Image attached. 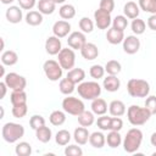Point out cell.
<instances>
[{"instance_id":"7402d4cb","label":"cell","mask_w":156,"mask_h":156,"mask_svg":"<svg viewBox=\"0 0 156 156\" xmlns=\"http://www.w3.org/2000/svg\"><path fill=\"white\" fill-rule=\"evenodd\" d=\"M26 23L32 26V27H37V26H40L43 23V13L39 12V11H34V10H30L27 12L26 17Z\"/></svg>"},{"instance_id":"4fadbf2b","label":"cell","mask_w":156,"mask_h":156,"mask_svg":"<svg viewBox=\"0 0 156 156\" xmlns=\"http://www.w3.org/2000/svg\"><path fill=\"white\" fill-rule=\"evenodd\" d=\"M69 32H71V24L66 20L56 21L54 23V26H52V34L56 35L60 39L69 35Z\"/></svg>"},{"instance_id":"f5cc1de1","label":"cell","mask_w":156,"mask_h":156,"mask_svg":"<svg viewBox=\"0 0 156 156\" xmlns=\"http://www.w3.org/2000/svg\"><path fill=\"white\" fill-rule=\"evenodd\" d=\"M7 88H9V87L6 85V83H5V82H1V83H0V89H1V96H0V99H4V98H5Z\"/></svg>"},{"instance_id":"d6986e66","label":"cell","mask_w":156,"mask_h":156,"mask_svg":"<svg viewBox=\"0 0 156 156\" xmlns=\"http://www.w3.org/2000/svg\"><path fill=\"white\" fill-rule=\"evenodd\" d=\"M123 39H124V32L122 30H118L113 27L108 28L107 29V33H106V40L112 44V45H117V44H121L123 43Z\"/></svg>"},{"instance_id":"681fc988","label":"cell","mask_w":156,"mask_h":156,"mask_svg":"<svg viewBox=\"0 0 156 156\" xmlns=\"http://www.w3.org/2000/svg\"><path fill=\"white\" fill-rule=\"evenodd\" d=\"M123 128V121L121 119V117H111V126H110V130H121Z\"/></svg>"},{"instance_id":"d4e9b609","label":"cell","mask_w":156,"mask_h":156,"mask_svg":"<svg viewBox=\"0 0 156 156\" xmlns=\"http://www.w3.org/2000/svg\"><path fill=\"white\" fill-rule=\"evenodd\" d=\"M89 144L95 149H101L106 144V136L102 132H93L89 136Z\"/></svg>"},{"instance_id":"836d02e7","label":"cell","mask_w":156,"mask_h":156,"mask_svg":"<svg viewBox=\"0 0 156 156\" xmlns=\"http://www.w3.org/2000/svg\"><path fill=\"white\" fill-rule=\"evenodd\" d=\"M58 13L62 20H72L76 16V7L71 4H63L58 9Z\"/></svg>"},{"instance_id":"603a6c76","label":"cell","mask_w":156,"mask_h":156,"mask_svg":"<svg viewBox=\"0 0 156 156\" xmlns=\"http://www.w3.org/2000/svg\"><path fill=\"white\" fill-rule=\"evenodd\" d=\"M90 107H91V111L94 112V115H96V116L105 115L107 112V108H108L106 101L101 98H96V99L91 100V106Z\"/></svg>"},{"instance_id":"6da1fadb","label":"cell","mask_w":156,"mask_h":156,"mask_svg":"<svg viewBox=\"0 0 156 156\" xmlns=\"http://www.w3.org/2000/svg\"><path fill=\"white\" fill-rule=\"evenodd\" d=\"M152 115L146 107H140L139 105H130L127 110V118L129 123L134 127L145 124Z\"/></svg>"},{"instance_id":"83f0119b","label":"cell","mask_w":156,"mask_h":156,"mask_svg":"<svg viewBox=\"0 0 156 156\" xmlns=\"http://www.w3.org/2000/svg\"><path fill=\"white\" fill-rule=\"evenodd\" d=\"M1 63L4 66H13L18 61V55L13 50H6L1 54Z\"/></svg>"},{"instance_id":"11a10c76","label":"cell","mask_w":156,"mask_h":156,"mask_svg":"<svg viewBox=\"0 0 156 156\" xmlns=\"http://www.w3.org/2000/svg\"><path fill=\"white\" fill-rule=\"evenodd\" d=\"M0 76H1V78H4L6 74H5V66L4 65H1L0 66Z\"/></svg>"},{"instance_id":"f546056e","label":"cell","mask_w":156,"mask_h":156,"mask_svg":"<svg viewBox=\"0 0 156 156\" xmlns=\"http://www.w3.org/2000/svg\"><path fill=\"white\" fill-rule=\"evenodd\" d=\"M122 136L118 130H110V133L106 136V143L111 149H116L122 144Z\"/></svg>"},{"instance_id":"ac0fdd59","label":"cell","mask_w":156,"mask_h":156,"mask_svg":"<svg viewBox=\"0 0 156 156\" xmlns=\"http://www.w3.org/2000/svg\"><path fill=\"white\" fill-rule=\"evenodd\" d=\"M89 136H90L89 130L87 129V127L83 126L77 127L73 132V139L78 145H85L89 141Z\"/></svg>"},{"instance_id":"484cf974","label":"cell","mask_w":156,"mask_h":156,"mask_svg":"<svg viewBox=\"0 0 156 156\" xmlns=\"http://www.w3.org/2000/svg\"><path fill=\"white\" fill-rule=\"evenodd\" d=\"M37 7L43 15H51L55 12L56 4L54 2V0H38Z\"/></svg>"},{"instance_id":"2e32d148","label":"cell","mask_w":156,"mask_h":156,"mask_svg":"<svg viewBox=\"0 0 156 156\" xmlns=\"http://www.w3.org/2000/svg\"><path fill=\"white\" fill-rule=\"evenodd\" d=\"M80 55L87 61H93L99 56V49L94 43H85L80 49Z\"/></svg>"},{"instance_id":"7a4b0ae2","label":"cell","mask_w":156,"mask_h":156,"mask_svg":"<svg viewBox=\"0 0 156 156\" xmlns=\"http://www.w3.org/2000/svg\"><path fill=\"white\" fill-rule=\"evenodd\" d=\"M141 143H143V132L139 128L129 129L126 133L124 139L122 141L123 149L128 154H134L135 151H138L139 147L141 146Z\"/></svg>"},{"instance_id":"1f68e13d","label":"cell","mask_w":156,"mask_h":156,"mask_svg":"<svg viewBox=\"0 0 156 156\" xmlns=\"http://www.w3.org/2000/svg\"><path fill=\"white\" fill-rule=\"evenodd\" d=\"M49 121L52 126H62L65 122H66V112L65 111H61V110H55L50 113L49 116Z\"/></svg>"},{"instance_id":"d6a6232c","label":"cell","mask_w":156,"mask_h":156,"mask_svg":"<svg viewBox=\"0 0 156 156\" xmlns=\"http://www.w3.org/2000/svg\"><path fill=\"white\" fill-rule=\"evenodd\" d=\"M10 101L12 106L27 104V94L24 90H13L10 95Z\"/></svg>"},{"instance_id":"60d3db41","label":"cell","mask_w":156,"mask_h":156,"mask_svg":"<svg viewBox=\"0 0 156 156\" xmlns=\"http://www.w3.org/2000/svg\"><path fill=\"white\" fill-rule=\"evenodd\" d=\"M78 26H79V29L85 34L91 33L93 29H94V22L89 17H82L78 22Z\"/></svg>"},{"instance_id":"9a60e30c","label":"cell","mask_w":156,"mask_h":156,"mask_svg":"<svg viewBox=\"0 0 156 156\" xmlns=\"http://www.w3.org/2000/svg\"><path fill=\"white\" fill-rule=\"evenodd\" d=\"M22 7L21 6H15V5H11L7 7L6 12H5V16H6V20L12 23V24H16V23H20L22 20H23V12H22Z\"/></svg>"},{"instance_id":"680465c9","label":"cell","mask_w":156,"mask_h":156,"mask_svg":"<svg viewBox=\"0 0 156 156\" xmlns=\"http://www.w3.org/2000/svg\"><path fill=\"white\" fill-rule=\"evenodd\" d=\"M0 110H1V116H0V118H4V107L0 106Z\"/></svg>"},{"instance_id":"f6af8a7d","label":"cell","mask_w":156,"mask_h":156,"mask_svg":"<svg viewBox=\"0 0 156 156\" xmlns=\"http://www.w3.org/2000/svg\"><path fill=\"white\" fill-rule=\"evenodd\" d=\"M29 126H30V128L33 130H35L39 127L45 126V118L43 116H40V115H33L30 117V119H29Z\"/></svg>"},{"instance_id":"f1b7e54d","label":"cell","mask_w":156,"mask_h":156,"mask_svg":"<svg viewBox=\"0 0 156 156\" xmlns=\"http://www.w3.org/2000/svg\"><path fill=\"white\" fill-rule=\"evenodd\" d=\"M78 117V123L80 124V126H83V127H90V126H93L94 124V122H95V115H94V112L93 111H87V110H84L79 116H77Z\"/></svg>"},{"instance_id":"277c9868","label":"cell","mask_w":156,"mask_h":156,"mask_svg":"<svg viewBox=\"0 0 156 156\" xmlns=\"http://www.w3.org/2000/svg\"><path fill=\"white\" fill-rule=\"evenodd\" d=\"M127 91L132 98H146L150 93V84L139 78H132L127 83Z\"/></svg>"},{"instance_id":"ffe728a7","label":"cell","mask_w":156,"mask_h":156,"mask_svg":"<svg viewBox=\"0 0 156 156\" xmlns=\"http://www.w3.org/2000/svg\"><path fill=\"white\" fill-rule=\"evenodd\" d=\"M108 112L113 117H121L126 113V105L121 100H112L108 105Z\"/></svg>"},{"instance_id":"7bdbcfd3","label":"cell","mask_w":156,"mask_h":156,"mask_svg":"<svg viewBox=\"0 0 156 156\" xmlns=\"http://www.w3.org/2000/svg\"><path fill=\"white\" fill-rule=\"evenodd\" d=\"M12 116L15 118H23L27 112H28V107H27V104H23V105H15L12 106Z\"/></svg>"},{"instance_id":"816d5d0a","label":"cell","mask_w":156,"mask_h":156,"mask_svg":"<svg viewBox=\"0 0 156 156\" xmlns=\"http://www.w3.org/2000/svg\"><path fill=\"white\" fill-rule=\"evenodd\" d=\"M146 24H147V27H149L151 30H156V13H155V15H151V16L147 18Z\"/></svg>"},{"instance_id":"44dd1931","label":"cell","mask_w":156,"mask_h":156,"mask_svg":"<svg viewBox=\"0 0 156 156\" xmlns=\"http://www.w3.org/2000/svg\"><path fill=\"white\" fill-rule=\"evenodd\" d=\"M139 12H140V7L134 1H128L123 6V13H124V16L127 18L134 20V18H136L139 16Z\"/></svg>"},{"instance_id":"3957f363","label":"cell","mask_w":156,"mask_h":156,"mask_svg":"<svg viewBox=\"0 0 156 156\" xmlns=\"http://www.w3.org/2000/svg\"><path fill=\"white\" fill-rule=\"evenodd\" d=\"M23 135H24V127L20 123L7 122L1 128V136L9 144L17 143L21 138H23Z\"/></svg>"},{"instance_id":"30bf717a","label":"cell","mask_w":156,"mask_h":156,"mask_svg":"<svg viewBox=\"0 0 156 156\" xmlns=\"http://www.w3.org/2000/svg\"><path fill=\"white\" fill-rule=\"evenodd\" d=\"M94 23L99 29H108L110 26L112 24V18H111V12H107L102 9H98L94 12Z\"/></svg>"},{"instance_id":"4dcf8cb0","label":"cell","mask_w":156,"mask_h":156,"mask_svg":"<svg viewBox=\"0 0 156 156\" xmlns=\"http://www.w3.org/2000/svg\"><path fill=\"white\" fill-rule=\"evenodd\" d=\"M58 89L63 95H71L76 90V84L72 80H69L67 77L61 78L60 83H58Z\"/></svg>"},{"instance_id":"4316f807","label":"cell","mask_w":156,"mask_h":156,"mask_svg":"<svg viewBox=\"0 0 156 156\" xmlns=\"http://www.w3.org/2000/svg\"><path fill=\"white\" fill-rule=\"evenodd\" d=\"M35 136H37V139H38L40 143L46 144V143H49V141L51 140V138H52V132H51V129H50L49 127L41 126V127H39L38 129H35Z\"/></svg>"},{"instance_id":"e0dca14e","label":"cell","mask_w":156,"mask_h":156,"mask_svg":"<svg viewBox=\"0 0 156 156\" xmlns=\"http://www.w3.org/2000/svg\"><path fill=\"white\" fill-rule=\"evenodd\" d=\"M102 88L108 93H115L121 88V80L119 78H117V76L107 74V77L104 78Z\"/></svg>"},{"instance_id":"52a82bcc","label":"cell","mask_w":156,"mask_h":156,"mask_svg":"<svg viewBox=\"0 0 156 156\" xmlns=\"http://www.w3.org/2000/svg\"><path fill=\"white\" fill-rule=\"evenodd\" d=\"M43 71L46 76V78L51 82H57L62 78L63 68L58 63V61L55 60H46L43 65Z\"/></svg>"},{"instance_id":"ba28073f","label":"cell","mask_w":156,"mask_h":156,"mask_svg":"<svg viewBox=\"0 0 156 156\" xmlns=\"http://www.w3.org/2000/svg\"><path fill=\"white\" fill-rule=\"evenodd\" d=\"M57 61L63 69H72L76 63V54L72 48H62V50L57 54Z\"/></svg>"},{"instance_id":"5bb4252c","label":"cell","mask_w":156,"mask_h":156,"mask_svg":"<svg viewBox=\"0 0 156 156\" xmlns=\"http://www.w3.org/2000/svg\"><path fill=\"white\" fill-rule=\"evenodd\" d=\"M61 50H62V44H61L60 38H57L56 35H50V37H48V39L45 40V51H46L49 55L55 56V55H57Z\"/></svg>"},{"instance_id":"db71d44e","label":"cell","mask_w":156,"mask_h":156,"mask_svg":"<svg viewBox=\"0 0 156 156\" xmlns=\"http://www.w3.org/2000/svg\"><path fill=\"white\" fill-rule=\"evenodd\" d=\"M150 143H151V145H152V146H155V147H156V132L151 134V136H150Z\"/></svg>"},{"instance_id":"6f0895ef","label":"cell","mask_w":156,"mask_h":156,"mask_svg":"<svg viewBox=\"0 0 156 156\" xmlns=\"http://www.w3.org/2000/svg\"><path fill=\"white\" fill-rule=\"evenodd\" d=\"M65 1L66 0H54V2L57 5V4H65Z\"/></svg>"},{"instance_id":"ab89813d","label":"cell","mask_w":156,"mask_h":156,"mask_svg":"<svg viewBox=\"0 0 156 156\" xmlns=\"http://www.w3.org/2000/svg\"><path fill=\"white\" fill-rule=\"evenodd\" d=\"M128 26V20L124 15H117L113 20H112V27L118 29V30H122L124 32V29L127 28Z\"/></svg>"},{"instance_id":"5b68a950","label":"cell","mask_w":156,"mask_h":156,"mask_svg":"<svg viewBox=\"0 0 156 156\" xmlns=\"http://www.w3.org/2000/svg\"><path fill=\"white\" fill-rule=\"evenodd\" d=\"M77 91L79 96L84 100H94L100 96L101 94V87L98 82L95 80H88V82H82L78 84Z\"/></svg>"},{"instance_id":"f35d334b","label":"cell","mask_w":156,"mask_h":156,"mask_svg":"<svg viewBox=\"0 0 156 156\" xmlns=\"http://www.w3.org/2000/svg\"><path fill=\"white\" fill-rule=\"evenodd\" d=\"M139 7L144 12L155 15L156 13V0H139Z\"/></svg>"},{"instance_id":"c3c4849f","label":"cell","mask_w":156,"mask_h":156,"mask_svg":"<svg viewBox=\"0 0 156 156\" xmlns=\"http://www.w3.org/2000/svg\"><path fill=\"white\" fill-rule=\"evenodd\" d=\"M99 7L107 12H112L115 10V0H100Z\"/></svg>"},{"instance_id":"8992f818","label":"cell","mask_w":156,"mask_h":156,"mask_svg":"<svg viewBox=\"0 0 156 156\" xmlns=\"http://www.w3.org/2000/svg\"><path fill=\"white\" fill-rule=\"evenodd\" d=\"M62 110L68 115L79 116L85 110V106L80 99L67 95V98H65L62 100Z\"/></svg>"},{"instance_id":"74e56055","label":"cell","mask_w":156,"mask_h":156,"mask_svg":"<svg viewBox=\"0 0 156 156\" xmlns=\"http://www.w3.org/2000/svg\"><path fill=\"white\" fill-rule=\"evenodd\" d=\"M130 28H132V32H133L135 35H140V34H143V33L145 32V29H146V23H145L144 20L136 17V18H134V20L132 21Z\"/></svg>"},{"instance_id":"f907efd6","label":"cell","mask_w":156,"mask_h":156,"mask_svg":"<svg viewBox=\"0 0 156 156\" xmlns=\"http://www.w3.org/2000/svg\"><path fill=\"white\" fill-rule=\"evenodd\" d=\"M17 1H18V6L28 11H30L37 5V0H17Z\"/></svg>"},{"instance_id":"7c38bea8","label":"cell","mask_w":156,"mask_h":156,"mask_svg":"<svg viewBox=\"0 0 156 156\" xmlns=\"http://www.w3.org/2000/svg\"><path fill=\"white\" fill-rule=\"evenodd\" d=\"M122 44H123V51L128 55H134L140 49V40L135 34L124 37Z\"/></svg>"},{"instance_id":"8fae6325","label":"cell","mask_w":156,"mask_h":156,"mask_svg":"<svg viewBox=\"0 0 156 156\" xmlns=\"http://www.w3.org/2000/svg\"><path fill=\"white\" fill-rule=\"evenodd\" d=\"M85 43H87V37L85 33H83L82 30L72 32L67 38V44L73 50H80Z\"/></svg>"},{"instance_id":"cb8c5ba5","label":"cell","mask_w":156,"mask_h":156,"mask_svg":"<svg viewBox=\"0 0 156 156\" xmlns=\"http://www.w3.org/2000/svg\"><path fill=\"white\" fill-rule=\"evenodd\" d=\"M69 80H72L76 85L77 84H79V83H82V82H84V79H85V71L83 69V68H72V69H69L68 72H67V76H66Z\"/></svg>"},{"instance_id":"d590c367","label":"cell","mask_w":156,"mask_h":156,"mask_svg":"<svg viewBox=\"0 0 156 156\" xmlns=\"http://www.w3.org/2000/svg\"><path fill=\"white\" fill-rule=\"evenodd\" d=\"M122 71V66L117 60H110L105 65V72L111 76H117Z\"/></svg>"},{"instance_id":"9f6ffc18","label":"cell","mask_w":156,"mask_h":156,"mask_svg":"<svg viewBox=\"0 0 156 156\" xmlns=\"http://www.w3.org/2000/svg\"><path fill=\"white\" fill-rule=\"evenodd\" d=\"M0 1H1L4 5H10V4H12L15 0H0Z\"/></svg>"},{"instance_id":"ee69618b","label":"cell","mask_w":156,"mask_h":156,"mask_svg":"<svg viewBox=\"0 0 156 156\" xmlns=\"http://www.w3.org/2000/svg\"><path fill=\"white\" fill-rule=\"evenodd\" d=\"M96 126L99 127L100 130H110V126H111V117L101 115L100 117H98L96 121Z\"/></svg>"},{"instance_id":"b9f144b4","label":"cell","mask_w":156,"mask_h":156,"mask_svg":"<svg viewBox=\"0 0 156 156\" xmlns=\"http://www.w3.org/2000/svg\"><path fill=\"white\" fill-rule=\"evenodd\" d=\"M89 74L93 79L98 80V79H100L105 76V67L101 66V65H93L89 69Z\"/></svg>"},{"instance_id":"7dc6e473","label":"cell","mask_w":156,"mask_h":156,"mask_svg":"<svg viewBox=\"0 0 156 156\" xmlns=\"http://www.w3.org/2000/svg\"><path fill=\"white\" fill-rule=\"evenodd\" d=\"M145 107L150 111L151 115H156V96L150 95L145 100Z\"/></svg>"},{"instance_id":"9c48e42d","label":"cell","mask_w":156,"mask_h":156,"mask_svg":"<svg viewBox=\"0 0 156 156\" xmlns=\"http://www.w3.org/2000/svg\"><path fill=\"white\" fill-rule=\"evenodd\" d=\"M4 82L6 85L13 91V90H24L27 85V80L23 76L16 73V72H9L4 77Z\"/></svg>"},{"instance_id":"91938a15","label":"cell","mask_w":156,"mask_h":156,"mask_svg":"<svg viewBox=\"0 0 156 156\" xmlns=\"http://www.w3.org/2000/svg\"><path fill=\"white\" fill-rule=\"evenodd\" d=\"M152 156H156V152H154V154H152Z\"/></svg>"},{"instance_id":"8d00e7d4","label":"cell","mask_w":156,"mask_h":156,"mask_svg":"<svg viewBox=\"0 0 156 156\" xmlns=\"http://www.w3.org/2000/svg\"><path fill=\"white\" fill-rule=\"evenodd\" d=\"M15 152L17 156H29L32 154V146L27 141H20L15 146Z\"/></svg>"},{"instance_id":"e575fe53","label":"cell","mask_w":156,"mask_h":156,"mask_svg":"<svg viewBox=\"0 0 156 156\" xmlns=\"http://www.w3.org/2000/svg\"><path fill=\"white\" fill-rule=\"evenodd\" d=\"M71 138H72V135H71V133H69L67 129H61V130H58V132L56 133V135H55V141H56V144L60 145V146H66V145H68V143L71 141Z\"/></svg>"},{"instance_id":"bcb514c9","label":"cell","mask_w":156,"mask_h":156,"mask_svg":"<svg viewBox=\"0 0 156 156\" xmlns=\"http://www.w3.org/2000/svg\"><path fill=\"white\" fill-rule=\"evenodd\" d=\"M65 155L66 156H82L83 150L78 145H68L65 147Z\"/></svg>"}]
</instances>
